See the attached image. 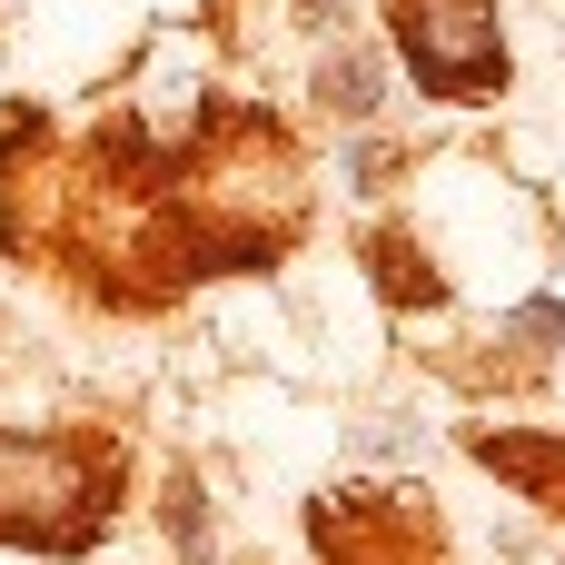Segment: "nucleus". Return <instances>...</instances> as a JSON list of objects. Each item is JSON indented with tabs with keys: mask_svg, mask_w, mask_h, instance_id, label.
Segmentation results:
<instances>
[{
	"mask_svg": "<svg viewBox=\"0 0 565 565\" xmlns=\"http://www.w3.org/2000/svg\"><path fill=\"white\" fill-rule=\"evenodd\" d=\"M129 497L119 437L89 427H0V546L20 556H89Z\"/></svg>",
	"mask_w": 565,
	"mask_h": 565,
	"instance_id": "nucleus-1",
	"label": "nucleus"
},
{
	"mask_svg": "<svg viewBox=\"0 0 565 565\" xmlns=\"http://www.w3.org/2000/svg\"><path fill=\"white\" fill-rule=\"evenodd\" d=\"M387 30H397V70H407L417 99H437V109L507 99V79H516L497 0H387Z\"/></svg>",
	"mask_w": 565,
	"mask_h": 565,
	"instance_id": "nucleus-2",
	"label": "nucleus"
},
{
	"mask_svg": "<svg viewBox=\"0 0 565 565\" xmlns=\"http://www.w3.org/2000/svg\"><path fill=\"white\" fill-rule=\"evenodd\" d=\"M308 546L318 565H437L427 487H328L308 497Z\"/></svg>",
	"mask_w": 565,
	"mask_h": 565,
	"instance_id": "nucleus-3",
	"label": "nucleus"
},
{
	"mask_svg": "<svg viewBox=\"0 0 565 565\" xmlns=\"http://www.w3.org/2000/svg\"><path fill=\"white\" fill-rule=\"evenodd\" d=\"M358 268H367V288H377L397 318H437V308H457V278L437 268V248L417 238V218H377V228L358 238Z\"/></svg>",
	"mask_w": 565,
	"mask_h": 565,
	"instance_id": "nucleus-4",
	"label": "nucleus"
},
{
	"mask_svg": "<svg viewBox=\"0 0 565 565\" xmlns=\"http://www.w3.org/2000/svg\"><path fill=\"white\" fill-rule=\"evenodd\" d=\"M457 447H467L497 487H516L526 507L565 516V437L556 427H457Z\"/></svg>",
	"mask_w": 565,
	"mask_h": 565,
	"instance_id": "nucleus-5",
	"label": "nucleus"
},
{
	"mask_svg": "<svg viewBox=\"0 0 565 565\" xmlns=\"http://www.w3.org/2000/svg\"><path fill=\"white\" fill-rule=\"evenodd\" d=\"M308 99L338 129H377V109H387V50L358 40V30H328L318 40V70H308Z\"/></svg>",
	"mask_w": 565,
	"mask_h": 565,
	"instance_id": "nucleus-6",
	"label": "nucleus"
},
{
	"mask_svg": "<svg viewBox=\"0 0 565 565\" xmlns=\"http://www.w3.org/2000/svg\"><path fill=\"white\" fill-rule=\"evenodd\" d=\"M159 536H169V556H179V565H209V556H218V516H209L199 467H169V477H159Z\"/></svg>",
	"mask_w": 565,
	"mask_h": 565,
	"instance_id": "nucleus-7",
	"label": "nucleus"
},
{
	"mask_svg": "<svg viewBox=\"0 0 565 565\" xmlns=\"http://www.w3.org/2000/svg\"><path fill=\"white\" fill-rule=\"evenodd\" d=\"M497 338H507V348H526V358H565V298H556V288L516 298V308L497 318Z\"/></svg>",
	"mask_w": 565,
	"mask_h": 565,
	"instance_id": "nucleus-8",
	"label": "nucleus"
},
{
	"mask_svg": "<svg viewBox=\"0 0 565 565\" xmlns=\"http://www.w3.org/2000/svg\"><path fill=\"white\" fill-rule=\"evenodd\" d=\"M397 169H417L397 139H377V129H348V149H338V189H348V199H377V179H397Z\"/></svg>",
	"mask_w": 565,
	"mask_h": 565,
	"instance_id": "nucleus-9",
	"label": "nucleus"
},
{
	"mask_svg": "<svg viewBox=\"0 0 565 565\" xmlns=\"http://www.w3.org/2000/svg\"><path fill=\"white\" fill-rule=\"evenodd\" d=\"M30 149H50V109L40 99H10V119H0V179H20Z\"/></svg>",
	"mask_w": 565,
	"mask_h": 565,
	"instance_id": "nucleus-10",
	"label": "nucleus"
},
{
	"mask_svg": "<svg viewBox=\"0 0 565 565\" xmlns=\"http://www.w3.org/2000/svg\"><path fill=\"white\" fill-rule=\"evenodd\" d=\"M556 565H565V556H556Z\"/></svg>",
	"mask_w": 565,
	"mask_h": 565,
	"instance_id": "nucleus-11",
	"label": "nucleus"
}]
</instances>
